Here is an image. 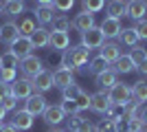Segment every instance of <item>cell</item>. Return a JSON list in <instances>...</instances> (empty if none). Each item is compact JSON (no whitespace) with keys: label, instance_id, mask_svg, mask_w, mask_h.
Returning a JSON list of instances; mask_svg holds the SVG:
<instances>
[{"label":"cell","instance_id":"42","mask_svg":"<svg viewBox=\"0 0 147 132\" xmlns=\"http://www.w3.org/2000/svg\"><path fill=\"white\" fill-rule=\"evenodd\" d=\"M61 108H64L66 117H68V114H75V112H81V110H79L77 106H75L73 101H66V99H61Z\"/></svg>","mask_w":147,"mask_h":132},{"label":"cell","instance_id":"35","mask_svg":"<svg viewBox=\"0 0 147 132\" xmlns=\"http://www.w3.org/2000/svg\"><path fill=\"white\" fill-rule=\"evenodd\" d=\"M129 57H132V60H134V64L138 66V64H143V62L147 60V51L143 49V46H138V44H136V46H132V53H129Z\"/></svg>","mask_w":147,"mask_h":132},{"label":"cell","instance_id":"55","mask_svg":"<svg viewBox=\"0 0 147 132\" xmlns=\"http://www.w3.org/2000/svg\"><path fill=\"white\" fill-rule=\"evenodd\" d=\"M145 2H147V0H145Z\"/></svg>","mask_w":147,"mask_h":132},{"label":"cell","instance_id":"39","mask_svg":"<svg viewBox=\"0 0 147 132\" xmlns=\"http://www.w3.org/2000/svg\"><path fill=\"white\" fill-rule=\"evenodd\" d=\"M134 29H136V33H138V40H147V18L138 20Z\"/></svg>","mask_w":147,"mask_h":132},{"label":"cell","instance_id":"37","mask_svg":"<svg viewBox=\"0 0 147 132\" xmlns=\"http://www.w3.org/2000/svg\"><path fill=\"white\" fill-rule=\"evenodd\" d=\"M53 7L55 11H70L75 7V0H53Z\"/></svg>","mask_w":147,"mask_h":132},{"label":"cell","instance_id":"49","mask_svg":"<svg viewBox=\"0 0 147 132\" xmlns=\"http://www.w3.org/2000/svg\"><path fill=\"white\" fill-rule=\"evenodd\" d=\"M0 16H5V2L0 0Z\"/></svg>","mask_w":147,"mask_h":132},{"label":"cell","instance_id":"2","mask_svg":"<svg viewBox=\"0 0 147 132\" xmlns=\"http://www.w3.org/2000/svg\"><path fill=\"white\" fill-rule=\"evenodd\" d=\"M108 97H110V104H114V106H125L132 99V86L117 82L112 88H108Z\"/></svg>","mask_w":147,"mask_h":132},{"label":"cell","instance_id":"51","mask_svg":"<svg viewBox=\"0 0 147 132\" xmlns=\"http://www.w3.org/2000/svg\"><path fill=\"white\" fill-rule=\"evenodd\" d=\"M2 126H5V123H2V121H0V132H2Z\"/></svg>","mask_w":147,"mask_h":132},{"label":"cell","instance_id":"4","mask_svg":"<svg viewBox=\"0 0 147 132\" xmlns=\"http://www.w3.org/2000/svg\"><path fill=\"white\" fill-rule=\"evenodd\" d=\"M20 70H22V75H24V77L33 79L37 73H42V70H44V62H42L37 55H33V53H31V55H26V57H22V60H20Z\"/></svg>","mask_w":147,"mask_h":132},{"label":"cell","instance_id":"16","mask_svg":"<svg viewBox=\"0 0 147 132\" xmlns=\"http://www.w3.org/2000/svg\"><path fill=\"white\" fill-rule=\"evenodd\" d=\"M18 38H20V31H18V24L13 20H9V22H5V24L0 26V42L13 44Z\"/></svg>","mask_w":147,"mask_h":132},{"label":"cell","instance_id":"32","mask_svg":"<svg viewBox=\"0 0 147 132\" xmlns=\"http://www.w3.org/2000/svg\"><path fill=\"white\" fill-rule=\"evenodd\" d=\"M81 7L88 13H99L105 7V0H81Z\"/></svg>","mask_w":147,"mask_h":132},{"label":"cell","instance_id":"21","mask_svg":"<svg viewBox=\"0 0 147 132\" xmlns=\"http://www.w3.org/2000/svg\"><path fill=\"white\" fill-rule=\"evenodd\" d=\"M99 55L103 57L108 64H114L121 57V46L119 44H114V42H103V46H101V53Z\"/></svg>","mask_w":147,"mask_h":132},{"label":"cell","instance_id":"12","mask_svg":"<svg viewBox=\"0 0 147 132\" xmlns=\"http://www.w3.org/2000/svg\"><path fill=\"white\" fill-rule=\"evenodd\" d=\"M44 121L49 123V126H59L61 121L66 119V112H64V108H61V104H57V106H46V110H44Z\"/></svg>","mask_w":147,"mask_h":132},{"label":"cell","instance_id":"52","mask_svg":"<svg viewBox=\"0 0 147 132\" xmlns=\"http://www.w3.org/2000/svg\"><path fill=\"white\" fill-rule=\"evenodd\" d=\"M125 132H134V130H125Z\"/></svg>","mask_w":147,"mask_h":132},{"label":"cell","instance_id":"3","mask_svg":"<svg viewBox=\"0 0 147 132\" xmlns=\"http://www.w3.org/2000/svg\"><path fill=\"white\" fill-rule=\"evenodd\" d=\"M103 42H105V35H103V31H101L97 24L90 26L88 31L81 33V46H86L88 51L101 49V46H103Z\"/></svg>","mask_w":147,"mask_h":132},{"label":"cell","instance_id":"47","mask_svg":"<svg viewBox=\"0 0 147 132\" xmlns=\"http://www.w3.org/2000/svg\"><path fill=\"white\" fill-rule=\"evenodd\" d=\"M5 114H7V110H5V106H2V104H0V121L5 119Z\"/></svg>","mask_w":147,"mask_h":132},{"label":"cell","instance_id":"1","mask_svg":"<svg viewBox=\"0 0 147 132\" xmlns=\"http://www.w3.org/2000/svg\"><path fill=\"white\" fill-rule=\"evenodd\" d=\"M61 99L73 101V104L79 108V110L90 108V95H88L86 90L79 86V84H70V86H66L64 90H61Z\"/></svg>","mask_w":147,"mask_h":132},{"label":"cell","instance_id":"38","mask_svg":"<svg viewBox=\"0 0 147 132\" xmlns=\"http://www.w3.org/2000/svg\"><path fill=\"white\" fill-rule=\"evenodd\" d=\"M13 79H18V77H16V70H13V68H0V82L11 84Z\"/></svg>","mask_w":147,"mask_h":132},{"label":"cell","instance_id":"15","mask_svg":"<svg viewBox=\"0 0 147 132\" xmlns=\"http://www.w3.org/2000/svg\"><path fill=\"white\" fill-rule=\"evenodd\" d=\"M99 29L103 31L105 40L108 38H119V33H121V20L119 18H110V16H105V20L99 24Z\"/></svg>","mask_w":147,"mask_h":132},{"label":"cell","instance_id":"41","mask_svg":"<svg viewBox=\"0 0 147 132\" xmlns=\"http://www.w3.org/2000/svg\"><path fill=\"white\" fill-rule=\"evenodd\" d=\"M0 104H2V106H5V110L9 112V110H16V106H18V99H16L13 95H9V97H5Z\"/></svg>","mask_w":147,"mask_h":132},{"label":"cell","instance_id":"19","mask_svg":"<svg viewBox=\"0 0 147 132\" xmlns=\"http://www.w3.org/2000/svg\"><path fill=\"white\" fill-rule=\"evenodd\" d=\"M70 24H73V29H77L79 33H84V31H88L90 26H94V13L81 11V13L75 16V20L70 22Z\"/></svg>","mask_w":147,"mask_h":132},{"label":"cell","instance_id":"17","mask_svg":"<svg viewBox=\"0 0 147 132\" xmlns=\"http://www.w3.org/2000/svg\"><path fill=\"white\" fill-rule=\"evenodd\" d=\"M49 46L53 51H66L68 46H70V35H68V31H51Z\"/></svg>","mask_w":147,"mask_h":132},{"label":"cell","instance_id":"36","mask_svg":"<svg viewBox=\"0 0 147 132\" xmlns=\"http://www.w3.org/2000/svg\"><path fill=\"white\" fill-rule=\"evenodd\" d=\"M94 132H117V123L103 119L101 123H94Z\"/></svg>","mask_w":147,"mask_h":132},{"label":"cell","instance_id":"50","mask_svg":"<svg viewBox=\"0 0 147 132\" xmlns=\"http://www.w3.org/2000/svg\"><path fill=\"white\" fill-rule=\"evenodd\" d=\"M49 132H68V130H61V128H53V130H49Z\"/></svg>","mask_w":147,"mask_h":132},{"label":"cell","instance_id":"8","mask_svg":"<svg viewBox=\"0 0 147 132\" xmlns=\"http://www.w3.org/2000/svg\"><path fill=\"white\" fill-rule=\"evenodd\" d=\"M46 99H44L42 93H33L31 97H26L24 99V110H29L33 117H37V114H44V110H46Z\"/></svg>","mask_w":147,"mask_h":132},{"label":"cell","instance_id":"48","mask_svg":"<svg viewBox=\"0 0 147 132\" xmlns=\"http://www.w3.org/2000/svg\"><path fill=\"white\" fill-rule=\"evenodd\" d=\"M143 121H145V126H147V106H143Z\"/></svg>","mask_w":147,"mask_h":132},{"label":"cell","instance_id":"20","mask_svg":"<svg viewBox=\"0 0 147 132\" xmlns=\"http://www.w3.org/2000/svg\"><path fill=\"white\" fill-rule=\"evenodd\" d=\"M35 20L40 22V26H46L53 22V18H55V7L49 5V7H44V5H37L35 7Z\"/></svg>","mask_w":147,"mask_h":132},{"label":"cell","instance_id":"45","mask_svg":"<svg viewBox=\"0 0 147 132\" xmlns=\"http://www.w3.org/2000/svg\"><path fill=\"white\" fill-rule=\"evenodd\" d=\"M2 132H20V130L13 126V123H5V126H2Z\"/></svg>","mask_w":147,"mask_h":132},{"label":"cell","instance_id":"26","mask_svg":"<svg viewBox=\"0 0 147 132\" xmlns=\"http://www.w3.org/2000/svg\"><path fill=\"white\" fill-rule=\"evenodd\" d=\"M125 9H127V2H125V0H108V16H110V18L121 20L123 16H125Z\"/></svg>","mask_w":147,"mask_h":132},{"label":"cell","instance_id":"27","mask_svg":"<svg viewBox=\"0 0 147 132\" xmlns=\"http://www.w3.org/2000/svg\"><path fill=\"white\" fill-rule=\"evenodd\" d=\"M119 42L125 44V46H136V44H138V33H136V29H134V26L121 29V33H119Z\"/></svg>","mask_w":147,"mask_h":132},{"label":"cell","instance_id":"9","mask_svg":"<svg viewBox=\"0 0 147 132\" xmlns=\"http://www.w3.org/2000/svg\"><path fill=\"white\" fill-rule=\"evenodd\" d=\"M68 55L73 60L75 70H84V66L88 64V57H90V51H88L86 46L77 44V46H70V49H68Z\"/></svg>","mask_w":147,"mask_h":132},{"label":"cell","instance_id":"44","mask_svg":"<svg viewBox=\"0 0 147 132\" xmlns=\"http://www.w3.org/2000/svg\"><path fill=\"white\" fill-rule=\"evenodd\" d=\"M136 70H138L141 75H145V77H147V60H145L143 64H138V66H136Z\"/></svg>","mask_w":147,"mask_h":132},{"label":"cell","instance_id":"24","mask_svg":"<svg viewBox=\"0 0 147 132\" xmlns=\"http://www.w3.org/2000/svg\"><path fill=\"white\" fill-rule=\"evenodd\" d=\"M114 70H117V75H127L132 70H136V64L129 55H121L117 62H114Z\"/></svg>","mask_w":147,"mask_h":132},{"label":"cell","instance_id":"13","mask_svg":"<svg viewBox=\"0 0 147 132\" xmlns=\"http://www.w3.org/2000/svg\"><path fill=\"white\" fill-rule=\"evenodd\" d=\"M33 121H35V117H33L29 110L22 108V110H16V112H13V121L11 123L18 128V130H31V128H33Z\"/></svg>","mask_w":147,"mask_h":132},{"label":"cell","instance_id":"29","mask_svg":"<svg viewBox=\"0 0 147 132\" xmlns=\"http://www.w3.org/2000/svg\"><path fill=\"white\" fill-rule=\"evenodd\" d=\"M110 68V64L105 62L101 55H97V57H92L90 62H88V73H92V75L97 77L99 73H103V70H108Z\"/></svg>","mask_w":147,"mask_h":132},{"label":"cell","instance_id":"23","mask_svg":"<svg viewBox=\"0 0 147 132\" xmlns=\"http://www.w3.org/2000/svg\"><path fill=\"white\" fill-rule=\"evenodd\" d=\"M94 79H97V86L99 88L108 90V88H112L114 84H117V70H114V68H108V70H103V73H99Z\"/></svg>","mask_w":147,"mask_h":132},{"label":"cell","instance_id":"22","mask_svg":"<svg viewBox=\"0 0 147 132\" xmlns=\"http://www.w3.org/2000/svg\"><path fill=\"white\" fill-rule=\"evenodd\" d=\"M70 84H75V77H73V73L70 70H66V68H57L55 73H53V86H57V88H64L66 86H70Z\"/></svg>","mask_w":147,"mask_h":132},{"label":"cell","instance_id":"34","mask_svg":"<svg viewBox=\"0 0 147 132\" xmlns=\"http://www.w3.org/2000/svg\"><path fill=\"white\" fill-rule=\"evenodd\" d=\"M51 24H53V31H68V29H70V20H68L64 13H59V16L53 18Z\"/></svg>","mask_w":147,"mask_h":132},{"label":"cell","instance_id":"25","mask_svg":"<svg viewBox=\"0 0 147 132\" xmlns=\"http://www.w3.org/2000/svg\"><path fill=\"white\" fill-rule=\"evenodd\" d=\"M24 13V0H5V16L20 18Z\"/></svg>","mask_w":147,"mask_h":132},{"label":"cell","instance_id":"5","mask_svg":"<svg viewBox=\"0 0 147 132\" xmlns=\"http://www.w3.org/2000/svg\"><path fill=\"white\" fill-rule=\"evenodd\" d=\"M9 88H11V95L16 97V99H26V97H31V95H33V84H31L29 77L13 79V82L9 84Z\"/></svg>","mask_w":147,"mask_h":132},{"label":"cell","instance_id":"28","mask_svg":"<svg viewBox=\"0 0 147 132\" xmlns=\"http://www.w3.org/2000/svg\"><path fill=\"white\" fill-rule=\"evenodd\" d=\"M132 99L138 101V104H145L147 101V82L145 79H138L132 86Z\"/></svg>","mask_w":147,"mask_h":132},{"label":"cell","instance_id":"10","mask_svg":"<svg viewBox=\"0 0 147 132\" xmlns=\"http://www.w3.org/2000/svg\"><path fill=\"white\" fill-rule=\"evenodd\" d=\"M33 49H35V46H33V42H31L29 35H20L13 44H9V51H11L13 55H18L20 60H22V57H26V55H31V53H33Z\"/></svg>","mask_w":147,"mask_h":132},{"label":"cell","instance_id":"14","mask_svg":"<svg viewBox=\"0 0 147 132\" xmlns=\"http://www.w3.org/2000/svg\"><path fill=\"white\" fill-rule=\"evenodd\" d=\"M147 13V2L145 0H127V9H125V16H129L132 20H143Z\"/></svg>","mask_w":147,"mask_h":132},{"label":"cell","instance_id":"7","mask_svg":"<svg viewBox=\"0 0 147 132\" xmlns=\"http://www.w3.org/2000/svg\"><path fill=\"white\" fill-rule=\"evenodd\" d=\"M110 97H108V90L99 88L94 95H90V110H94L97 114H105V110L110 108Z\"/></svg>","mask_w":147,"mask_h":132},{"label":"cell","instance_id":"54","mask_svg":"<svg viewBox=\"0 0 147 132\" xmlns=\"http://www.w3.org/2000/svg\"><path fill=\"white\" fill-rule=\"evenodd\" d=\"M0 68H2V64H0Z\"/></svg>","mask_w":147,"mask_h":132},{"label":"cell","instance_id":"33","mask_svg":"<svg viewBox=\"0 0 147 132\" xmlns=\"http://www.w3.org/2000/svg\"><path fill=\"white\" fill-rule=\"evenodd\" d=\"M105 119L112 121V123H117V121L125 119V117H123V106H114V104H112V106L105 110Z\"/></svg>","mask_w":147,"mask_h":132},{"label":"cell","instance_id":"11","mask_svg":"<svg viewBox=\"0 0 147 132\" xmlns=\"http://www.w3.org/2000/svg\"><path fill=\"white\" fill-rule=\"evenodd\" d=\"M31 84H33V90H35V93H42L44 95L46 90L53 88V73L44 68L42 73H37V75L31 79Z\"/></svg>","mask_w":147,"mask_h":132},{"label":"cell","instance_id":"40","mask_svg":"<svg viewBox=\"0 0 147 132\" xmlns=\"http://www.w3.org/2000/svg\"><path fill=\"white\" fill-rule=\"evenodd\" d=\"M127 130L143 132V130H145V121H143V119H129L127 121Z\"/></svg>","mask_w":147,"mask_h":132},{"label":"cell","instance_id":"53","mask_svg":"<svg viewBox=\"0 0 147 132\" xmlns=\"http://www.w3.org/2000/svg\"><path fill=\"white\" fill-rule=\"evenodd\" d=\"M143 132H147V128H145V130H143Z\"/></svg>","mask_w":147,"mask_h":132},{"label":"cell","instance_id":"30","mask_svg":"<svg viewBox=\"0 0 147 132\" xmlns=\"http://www.w3.org/2000/svg\"><path fill=\"white\" fill-rule=\"evenodd\" d=\"M18 24V31H20V35H31V33L35 31V20L33 18H29V16H22V18L16 22Z\"/></svg>","mask_w":147,"mask_h":132},{"label":"cell","instance_id":"6","mask_svg":"<svg viewBox=\"0 0 147 132\" xmlns=\"http://www.w3.org/2000/svg\"><path fill=\"white\" fill-rule=\"evenodd\" d=\"M66 121H68V132H94V123L88 121V119H84L81 112L68 114Z\"/></svg>","mask_w":147,"mask_h":132},{"label":"cell","instance_id":"18","mask_svg":"<svg viewBox=\"0 0 147 132\" xmlns=\"http://www.w3.org/2000/svg\"><path fill=\"white\" fill-rule=\"evenodd\" d=\"M31 42H33V46L35 49H46L51 42V31L46 29V26H35V31L29 35Z\"/></svg>","mask_w":147,"mask_h":132},{"label":"cell","instance_id":"46","mask_svg":"<svg viewBox=\"0 0 147 132\" xmlns=\"http://www.w3.org/2000/svg\"><path fill=\"white\" fill-rule=\"evenodd\" d=\"M37 5H44V7H49V5H53V0H35Z\"/></svg>","mask_w":147,"mask_h":132},{"label":"cell","instance_id":"43","mask_svg":"<svg viewBox=\"0 0 147 132\" xmlns=\"http://www.w3.org/2000/svg\"><path fill=\"white\" fill-rule=\"evenodd\" d=\"M9 95H11V88H9V84L0 82V101L5 99V97H9Z\"/></svg>","mask_w":147,"mask_h":132},{"label":"cell","instance_id":"31","mask_svg":"<svg viewBox=\"0 0 147 132\" xmlns=\"http://www.w3.org/2000/svg\"><path fill=\"white\" fill-rule=\"evenodd\" d=\"M0 64H2V68H18V64H20V57L18 55H13L11 51H7V53H2L0 55Z\"/></svg>","mask_w":147,"mask_h":132}]
</instances>
